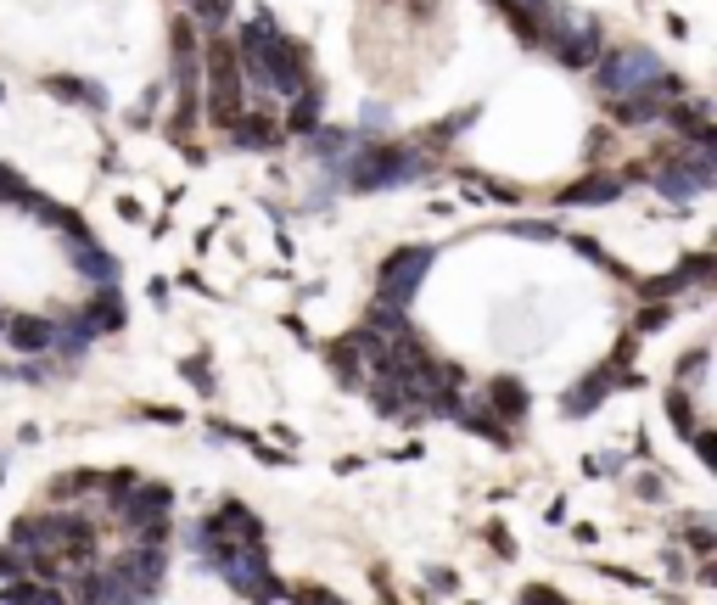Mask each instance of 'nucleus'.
I'll use <instances>...</instances> for the list:
<instances>
[{"instance_id":"f3484780","label":"nucleus","mask_w":717,"mask_h":605,"mask_svg":"<svg viewBox=\"0 0 717 605\" xmlns=\"http://www.w3.org/2000/svg\"><path fill=\"white\" fill-rule=\"evenodd\" d=\"M45 90L51 96H73V101H85V107H107V96H101V85H85V79H45Z\"/></svg>"},{"instance_id":"f8f14e48","label":"nucleus","mask_w":717,"mask_h":605,"mask_svg":"<svg viewBox=\"0 0 717 605\" xmlns=\"http://www.w3.org/2000/svg\"><path fill=\"white\" fill-rule=\"evenodd\" d=\"M6 337H12V348H23V353H40V348H51L57 342V325L51 320H40V314H17L12 325H0Z\"/></svg>"},{"instance_id":"f257e3e1","label":"nucleus","mask_w":717,"mask_h":605,"mask_svg":"<svg viewBox=\"0 0 717 605\" xmlns=\"http://www.w3.org/2000/svg\"><path fill=\"white\" fill-rule=\"evenodd\" d=\"M236 62L253 85L275 90V96H297V90L309 85V57H303L297 40H286V34L275 29V17H253V23L241 29Z\"/></svg>"},{"instance_id":"5701e85b","label":"nucleus","mask_w":717,"mask_h":605,"mask_svg":"<svg viewBox=\"0 0 717 605\" xmlns=\"http://www.w3.org/2000/svg\"><path fill=\"white\" fill-rule=\"evenodd\" d=\"M527 605H566L555 589H527Z\"/></svg>"},{"instance_id":"1a4fd4ad","label":"nucleus","mask_w":717,"mask_h":605,"mask_svg":"<svg viewBox=\"0 0 717 605\" xmlns=\"http://www.w3.org/2000/svg\"><path fill=\"white\" fill-rule=\"evenodd\" d=\"M225 129H230V141H236L241 152H275V146H281V124H275L269 113H253V107H241Z\"/></svg>"},{"instance_id":"ddd939ff","label":"nucleus","mask_w":717,"mask_h":605,"mask_svg":"<svg viewBox=\"0 0 717 605\" xmlns=\"http://www.w3.org/2000/svg\"><path fill=\"white\" fill-rule=\"evenodd\" d=\"M617 174H589V180H577L572 191H561V202H572V208H583V202H611L617 197Z\"/></svg>"},{"instance_id":"a211bd4d","label":"nucleus","mask_w":717,"mask_h":605,"mask_svg":"<svg viewBox=\"0 0 717 605\" xmlns=\"http://www.w3.org/2000/svg\"><path fill=\"white\" fill-rule=\"evenodd\" d=\"M314 124H320V85H303L297 90V107H292V129L314 135Z\"/></svg>"},{"instance_id":"dca6fc26","label":"nucleus","mask_w":717,"mask_h":605,"mask_svg":"<svg viewBox=\"0 0 717 605\" xmlns=\"http://www.w3.org/2000/svg\"><path fill=\"white\" fill-rule=\"evenodd\" d=\"M611 387H617V370H600V376H594L589 387H577V393L566 398V409H572V415H583V409H594L605 393H611Z\"/></svg>"},{"instance_id":"f03ea898","label":"nucleus","mask_w":717,"mask_h":605,"mask_svg":"<svg viewBox=\"0 0 717 605\" xmlns=\"http://www.w3.org/2000/svg\"><path fill=\"white\" fill-rule=\"evenodd\" d=\"M17 544H34L40 555H51V561H85L90 544H96V527H90V516H79V510H45V516H23L17 521Z\"/></svg>"},{"instance_id":"423d86ee","label":"nucleus","mask_w":717,"mask_h":605,"mask_svg":"<svg viewBox=\"0 0 717 605\" xmlns=\"http://www.w3.org/2000/svg\"><path fill=\"white\" fill-rule=\"evenodd\" d=\"M661 62L650 57L645 45H633V51H611V57L600 62V90H611V96H628V90H645L661 79Z\"/></svg>"},{"instance_id":"9b49d317","label":"nucleus","mask_w":717,"mask_h":605,"mask_svg":"<svg viewBox=\"0 0 717 605\" xmlns=\"http://www.w3.org/2000/svg\"><path fill=\"white\" fill-rule=\"evenodd\" d=\"M118 325H124V303H118L113 286H101L85 309H79V331L90 337V331H118Z\"/></svg>"},{"instance_id":"aec40b11","label":"nucleus","mask_w":717,"mask_h":605,"mask_svg":"<svg viewBox=\"0 0 717 605\" xmlns=\"http://www.w3.org/2000/svg\"><path fill=\"white\" fill-rule=\"evenodd\" d=\"M180 6H191L202 23H230V6H236V0H180Z\"/></svg>"},{"instance_id":"6e6552de","label":"nucleus","mask_w":717,"mask_h":605,"mask_svg":"<svg viewBox=\"0 0 717 605\" xmlns=\"http://www.w3.org/2000/svg\"><path fill=\"white\" fill-rule=\"evenodd\" d=\"M202 533H213V538H230V544H264V521L253 516V510H241V505H219L208 521H202Z\"/></svg>"},{"instance_id":"4be33fe9","label":"nucleus","mask_w":717,"mask_h":605,"mask_svg":"<svg viewBox=\"0 0 717 605\" xmlns=\"http://www.w3.org/2000/svg\"><path fill=\"white\" fill-rule=\"evenodd\" d=\"M297 605H342L331 589H297Z\"/></svg>"},{"instance_id":"0eeeda50","label":"nucleus","mask_w":717,"mask_h":605,"mask_svg":"<svg viewBox=\"0 0 717 605\" xmlns=\"http://www.w3.org/2000/svg\"><path fill=\"white\" fill-rule=\"evenodd\" d=\"M432 269V247H398L381 269V303H398L409 309V297L421 292V275Z\"/></svg>"},{"instance_id":"b1692460","label":"nucleus","mask_w":717,"mask_h":605,"mask_svg":"<svg viewBox=\"0 0 717 605\" xmlns=\"http://www.w3.org/2000/svg\"><path fill=\"white\" fill-rule=\"evenodd\" d=\"M661 320H667V309H661V303H656V309H645V314H639V331H656Z\"/></svg>"},{"instance_id":"393cba45","label":"nucleus","mask_w":717,"mask_h":605,"mask_svg":"<svg viewBox=\"0 0 717 605\" xmlns=\"http://www.w3.org/2000/svg\"><path fill=\"white\" fill-rule=\"evenodd\" d=\"M0 325H6V320H0Z\"/></svg>"},{"instance_id":"2eb2a0df","label":"nucleus","mask_w":717,"mask_h":605,"mask_svg":"<svg viewBox=\"0 0 717 605\" xmlns=\"http://www.w3.org/2000/svg\"><path fill=\"white\" fill-rule=\"evenodd\" d=\"M488 404L505 409V421H521V415H527V393H521V381H510V376H499L488 387Z\"/></svg>"},{"instance_id":"9d476101","label":"nucleus","mask_w":717,"mask_h":605,"mask_svg":"<svg viewBox=\"0 0 717 605\" xmlns=\"http://www.w3.org/2000/svg\"><path fill=\"white\" fill-rule=\"evenodd\" d=\"M118 516L141 533V527H157V521L169 516V488H141V482H129V493L118 499Z\"/></svg>"},{"instance_id":"20e7f679","label":"nucleus","mask_w":717,"mask_h":605,"mask_svg":"<svg viewBox=\"0 0 717 605\" xmlns=\"http://www.w3.org/2000/svg\"><path fill=\"white\" fill-rule=\"evenodd\" d=\"M241 113V62H236V45H225L219 34L208 40V118L219 129Z\"/></svg>"},{"instance_id":"6ab92c4d","label":"nucleus","mask_w":717,"mask_h":605,"mask_svg":"<svg viewBox=\"0 0 717 605\" xmlns=\"http://www.w3.org/2000/svg\"><path fill=\"white\" fill-rule=\"evenodd\" d=\"M29 185H23V174H12L6 169V163H0V202H23V208H29Z\"/></svg>"},{"instance_id":"4468645a","label":"nucleus","mask_w":717,"mask_h":605,"mask_svg":"<svg viewBox=\"0 0 717 605\" xmlns=\"http://www.w3.org/2000/svg\"><path fill=\"white\" fill-rule=\"evenodd\" d=\"M0 600H6V605H68L57 589H45V583H29V577H12Z\"/></svg>"},{"instance_id":"412c9836","label":"nucleus","mask_w":717,"mask_h":605,"mask_svg":"<svg viewBox=\"0 0 717 605\" xmlns=\"http://www.w3.org/2000/svg\"><path fill=\"white\" fill-rule=\"evenodd\" d=\"M185 376H191V387H197V393H213V376H208V365H202V359H191V365H185Z\"/></svg>"},{"instance_id":"7ed1b4c3","label":"nucleus","mask_w":717,"mask_h":605,"mask_svg":"<svg viewBox=\"0 0 717 605\" xmlns=\"http://www.w3.org/2000/svg\"><path fill=\"white\" fill-rule=\"evenodd\" d=\"M421 174H426V157L409 152V146H393V141L359 146V152L348 157V185L353 191H387V185L421 180Z\"/></svg>"},{"instance_id":"39448f33","label":"nucleus","mask_w":717,"mask_h":605,"mask_svg":"<svg viewBox=\"0 0 717 605\" xmlns=\"http://www.w3.org/2000/svg\"><path fill=\"white\" fill-rule=\"evenodd\" d=\"M197 29L185 23V17H174V96H180V118H174V135L180 129H191V113H197Z\"/></svg>"}]
</instances>
